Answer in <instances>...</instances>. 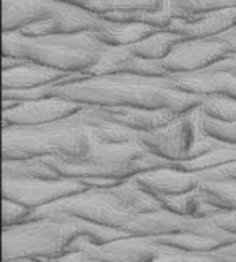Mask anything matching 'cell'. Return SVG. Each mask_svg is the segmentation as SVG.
I'll return each mask as SVG.
<instances>
[{"mask_svg":"<svg viewBox=\"0 0 236 262\" xmlns=\"http://www.w3.org/2000/svg\"><path fill=\"white\" fill-rule=\"evenodd\" d=\"M192 117L194 115H189L188 118H180L178 122H170L151 131L139 133V143L146 146L152 154H159L171 160L191 156V150L196 144V126L201 125L198 122L192 123Z\"/></svg>","mask_w":236,"mask_h":262,"instance_id":"6da1fadb","label":"cell"},{"mask_svg":"<svg viewBox=\"0 0 236 262\" xmlns=\"http://www.w3.org/2000/svg\"><path fill=\"white\" fill-rule=\"evenodd\" d=\"M76 110H79V105L65 97L37 99L33 102L18 104L12 108V114L5 112V120L12 118V125H44L46 122H54L61 117H73Z\"/></svg>","mask_w":236,"mask_h":262,"instance_id":"7a4b0ae2","label":"cell"},{"mask_svg":"<svg viewBox=\"0 0 236 262\" xmlns=\"http://www.w3.org/2000/svg\"><path fill=\"white\" fill-rule=\"evenodd\" d=\"M135 181L159 201L168 196L189 193V191H194L199 186L194 175L186 172H177V170L170 168L147 170V172L139 173Z\"/></svg>","mask_w":236,"mask_h":262,"instance_id":"3957f363","label":"cell"},{"mask_svg":"<svg viewBox=\"0 0 236 262\" xmlns=\"http://www.w3.org/2000/svg\"><path fill=\"white\" fill-rule=\"evenodd\" d=\"M227 52V46L220 42H189L180 44L171 49L165 57V67L173 70H194Z\"/></svg>","mask_w":236,"mask_h":262,"instance_id":"277c9868","label":"cell"},{"mask_svg":"<svg viewBox=\"0 0 236 262\" xmlns=\"http://www.w3.org/2000/svg\"><path fill=\"white\" fill-rule=\"evenodd\" d=\"M65 72L46 65H34V62H26V65H18L12 68V72L5 70L4 84L5 91L8 89H37L46 88L52 81H60L65 78Z\"/></svg>","mask_w":236,"mask_h":262,"instance_id":"5b68a950","label":"cell"},{"mask_svg":"<svg viewBox=\"0 0 236 262\" xmlns=\"http://www.w3.org/2000/svg\"><path fill=\"white\" fill-rule=\"evenodd\" d=\"M67 189L73 191L75 186L71 183H58V181H18L13 186L12 201L19 203L23 206H37L46 201H50L57 196L67 194Z\"/></svg>","mask_w":236,"mask_h":262,"instance_id":"8992f818","label":"cell"},{"mask_svg":"<svg viewBox=\"0 0 236 262\" xmlns=\"http://www.w3.org/2000/svg\"><path fill=\"white\" fill-rule=\"evenodd\" d=\"M198 194L209 207L236 210V180H219V181H204L196 188Z\"/></svg>","mask_w":236,"mask_h":262,"instance_id":"52a82bcc","label":"cell"},{"mask_svg":"<svg viewBox=\"0 0 236 262\" xmlns=\"http://www.w3.org/2000/svg\"><path fill=\"white\" fill-rule=\"evenodd\" d=\"M217 222H219L220 227L231 230V231H236V210H233V212H230L227 215H222Z\"/></svg>","mask_w":236,"mask_h":262,"instance_id":"ba28073f","label":"cell"}]
</instances>
